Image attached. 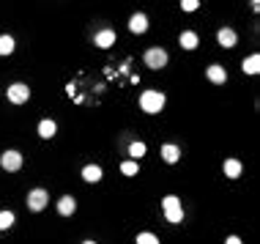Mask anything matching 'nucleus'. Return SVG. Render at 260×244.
Masks as SVG:
<instances>
[{
    "label": "nucleus",
    "instance_id": "4468645a",
    "mask_svg": "<svg viewBox=\"0 0 260 244\" xmlns=\"http://www.w3.org/2000/svg\"><path fill=\"white\" fill-rule=\"evenodd\" d=\"M101 176H104V173H101L99 165H85V167H83V179L88 181V184H96V181H101Z\"/></svg>",
    "mask_w": 260,
    "mask_h": 244
},
{
    "label": "nucleus",
    "instance_id": "dca6fc26",
    "mask_svg": "<svg viewBox=\"0 0 260 244\" xmlns=\"http://www.w3.org/2000/svg\"><path fill=\"white\" fill-rule=\"evenodd\" d=\"M222 170H225L227 179H238V176H241V162H238V159H225Z\"/></svg>",
    "mask_w": 260,
    "mask_h": 244
},
{
    "label": "nucleus",
    "instance_id": "393cba45",
    "mask_svg": "<svg viewBox=\"0 0 260 244\" xmlns=\"http://www.w3.org/2000/svg\"><path fill=\"white\" fill-rule=\"evenodd\" d=\"M83 244H96V242H83Z\"/></svg>",
    "mask_w": 260,
    "mask_h": 244
},
{
    "label": "nucleus",
    "instance_id": "aec40b11",
    "mask_svg": "<svg viewBox=\"0 0 260 244\" xmlns=\"http://www.w3.org/2000/svg\"><path fill=\"white\" fill-rule=\"evenodd\" d=\"M134 244H159V239L154 236V233H137V239H134Z\"/></svg>",
    "mask_w": 260,
    "mask_h": 244
},
{
    "label": "nucleus",
    "instance_id": "4be33fe9",
    "mask_svg": "<svg viewBox=\"0 0 260 244\" xmlns=\"http://www.w3.org/2000/svg\"><path fill=\"white\" fill-rule=\"evenodd\" d=\"M137 170H140V167H137L134 159H129V162H124V165H121V173H124V176H137Z\"/></svg>",
    "mask_w": 260,
    "mask_h": 244
},
{
    "label": "nucleus",
    "instance_id": "39448f33",
    "mask_svg": "<svg viewBox=\"0 0 260 244\" xmlns=\"http://www.w3.org/2000/svg\"><path fill=\"white\" fill-rule=\"evenodd\" d=\"M47 203H49L47 190H30L28 192V208L30 211H42V208H47Z\"/></svg>",
    "mask_w": 260,
    "mask_h": 244
},
{
    "label": "nucleus",
    "instance_id": "6ab92c4d",
    "mask_svg": "<svg viewBox=\"0 0 260 244\" xmlns=\"http://www.w3.org/2000/svg\"><path fill=\"white\" fill-rule=\"evenodd\" d=\"M14 47H17V44H14L11 36H0V55H11Z\"/></svg>",
    "mask_w": 260,
    "mask_h": 244
},
{
    "label": "nucleus",
    "instance_id": "a211bd4d",
    "mask_svg": "<svg viewBox=\"0 0 260 244\" xmlns=\"http://www.w3.org/2000/svg\"><path fill=\"white\" fill-rule=\"evenodd\" d=\"M129 156L131 159H140V156H145V143H140V140H134V143L129 146Z\"/></svg>",
    "mask_w": 260,
    "mask_h": 244
},
{
    "label": "nucleus",
    "instance_id": "423d86ee",
    "mask_svg": "<svg viewBox=\"0 0 260 244\" xmlns=\"http://www.w3.org/2000/svg\"><path fill=\"white\" fill-rule=\"evenodd\" d=\"M0 167L8 170V173L19 170V167H22V154H19V151H3V156H0Z\"/></svg>",
    "mask_w": 260,
    "mask_h": 244
},
{
    "label": "nucleus",
    "instance_id": "20e7f679",
    "mask_svg": "<svg viewBox=\"0 0 260 244\" xmlns=\"http://www.w3.org/2000/svg\"><path fill=\"white\" fill-rule=\"evenodd\" d=\"M6 96H8V101H11V104H25V101L30 99V88L25 83H14V85H8Z\"/></svg>",
    "mask_w": 260,
    "mask_h": 244
},
{
    "label": "nucleus",
    "instance_id": "f03ea898",
    "mask_svg": "<svg viewBox=\"0 0 260 244\" xmlns=\"http://www.w3.org/2000/svg\"><path fill=\"white\" fill-rule=\"evenodd\" d=\"M162 208H165L167 222H173V225L183 222V208H181V200H178L175 195H167L165 200H162Z\"/></svg>",
    "mask_w": 260,
    "mask_h": 244
},
{
    "label": "nucleus",
    "instance_id": "ddd939ff",
    "mask_svg": "<svg viewBox=\"0 0 260 244\" xmlns=\"http://www.w3.org/2000/svg\"><path fill=\"white\" fill-rule=\"evenodd\" d=\"M162 159H165L167 165H175V162L181 159V151H178V146H173V143L162 146Z\"/></svg>",
    "mask_w": 260,
    "mask_h": 244
},
{
    "label": "nucleus",
    "instance_id": "b1692460",
    "mask_svg": "<svg viewBox=\"0 0 260 244\" xmlns=\"http://www.w3.org/2000/svg\"><path fill=\"white\" fill-rule=\"evenodd\" d=\"M225 244H241V239H238V236H227Z\"/></svg>",
    "mask_w": 260,
    "mask_h": 244
},
{
    "label": "nucleus",
    "instance_id": "9d476101",
    "mask_svg": "<svg viewBox=\"0 0 260 244\" xmlns=\"http://www.w3.org/2000/svg\"><path fill=\"white\" fill-rule=\"evenodd\" d=\"M178 44H181L183 49H197L200 39H197V33H195V30H183L181 36H178Z\"/></svg>",
    "mask_w": 260,
    "mask_h": 244
},
{
    "label": "nucleus",
    "instance_id": "1a4fd4ad",
    "mask_svg": "<svg viewBox=\"0 0 260 244\" xmlns=\"http://www.w3.org/2000/svg\"><path fill=\"white\" fill-rule=\"evenodd\" d=\"M206 74H208V80H211L214 85H225L227 83V72H225V66H208L206 69Z\"/></svg>",
    "mask_w": 260,
    "mask_h": 244
},
{
    "label": "nucleus",
    "instance_id": "f3484780",
    "mask_svg": "<svg viewBox=\"0 0 260 244\" xmlns=\"http://www.w3.org/2000/svg\"><path fill=\"white\" fill-rule=\"evenodd\" d=\"M55 132H58V124L49 118H44L42 124H39V135L44 137V140H49V137H55Z\"/></svg>",
    "mask_w": 260,
    "mask_h": 244
},
{
    "label": "nucleus",
    "instance_id": "f8f14e48",
    "mask_svg": "<svg viewBox=\"0 0 260 244\" xmlns=\"http://www.w3.org/2000/svg\"><path fill=\"white\" fill-rule=\"evenodd\" d=\"M129 30H131V33H145V30H148V17H145V14H131Z\"/></svg>",
    "mask_w": 260,
    "mask_h": 244
},
{
    "label": "nucleus",
    "instance_id": "f257e3e1",
    "mask_svg": "<svg viewBox=\"0 0 260 244\" xmlns=\"http://www.w3.org/2000/svg\"><path fill=\"white\" fill-rule=\"evenodd\" d=\"M162 107H165V94L162 91H142L140 94V110L142 113H148V115H156V113H162Z\"/></svg>",
    "mask_w": 260,
    "mask_h": 244
},
{
    "label": "nucleus",
    "instance_id": "6e6552de",
    "mask_svg": "<svg viewBox=\"0 0 260 244\" xmlns=\"http://www.w3.org/2000/svg\"><path fill=\"white\" fill-rule=\"evenodd\" d=\"M217 42H219V47L233 49V47H236V42H238V36H236V30H233V28H222L217 33Z\"/></svg>",
    "mask_w": 260,
    "mask_h": 244
},
{
    "label": "nucleus",
    "instance_id": "2eb2a0df",
    "mask_svg": "<svg viewBox=\"0 0 260 244\" xmlns=\"http://www.w3.org/2000/svg\"><path fill=\"white\" fill-rule=\"evenodd\" d=\"M241 69H244V74H258L260 72V55L255 52V55H249V58H244Z\"/></svg>",
    "mask_w": 260,
    "mask_h": 244
},
{
    "label": "nucleus",
    "instance_id": "7ed1b4c3",
    "mask_svg": "<svg viewBox=\"0 0 260 244\" xmlns=\"http://www.w3.org/2000/svg\"><path fill=\"white\" fill-rule=\"evenodd\" d=\"M142 60H145V66L148 69H165L167 66V52L162 47H151V49H145V55H142Z\"/></svg>",
    "mask_w": 260,
    "mask_h": 244
},
{
    "label": "nucleus",
    "instance_id": "9b49d317",
    "mask_svg": "<svg viewBox=\"0 0 260 244\" xmlns=\"http://www.w3.org/2000/svg\"><path fill=\"white\" fill-rule=\"evenodd\" d=\"M58 211H60L63 217H71L74 211H77V200H74L71 195H63V197L58 200Z\"/></svg>",
    "mask_w": 260,
    "mask_h": 244
},
{
    "label": "nucleus",
    "instance_id": "5701e85b",
    "mask_svg": "<svg viewBox=\"0 0 260 244\" xmlns=\"http://www.w3.org/2000/svg\"><path fill=\"white\" fill-rule=\"evenodd\" d=\"M181 8H183V11H197L200 3H197V0H181Z\"/></svg>",
    "mask_w": 260,
    "mask_h": 244
},
{
    "label": "nucleus",
    "instance_id": "0eeeda50",
    "mask_svg": "<svg viewBox=\"0 0 260 244\" xmlns=\"http://www.w3.org/2000/svg\"><path fill=\"white\" fill-rule=\"evenodd\" d=\"M115 39H118V36H115V30L104 28V30H99V33L93 36V44H96L99 49H110V47L115 44Z\"/></svg>",
    "mask_w": 260,
    "mask_h": 244
},
{
    "label": "nucleus",
    "instance_id": "412c9836",
    "mask_svg": "<svg viewBox=\"0 0 260 244\" xmlns=\"http://www.w3.org/2000/svg\"><path fill=\"white\" fill-rule=\"evenodd\" d=\"M14 225V214L11 211H0V231H8Z\"/></svg>",
    "mask_w": 260,
    "mask_h": 244
}]
</instances>
